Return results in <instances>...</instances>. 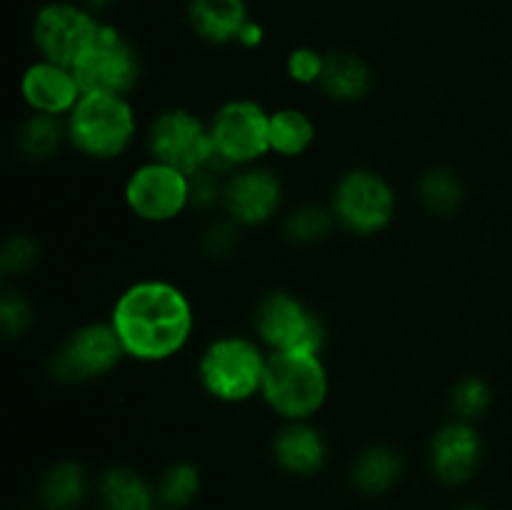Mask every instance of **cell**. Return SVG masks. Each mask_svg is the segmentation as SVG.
I'll use <instances>...</instances> for the list:
<instances>
[{
    "instance_id": "1",
    "label": "cell",
    "mask_w": 512,
    "mask_h": 510,
    "mask_svg": "<svg viewBox=\"0 0 512 510\" xmlns=\"http://www.w3.org/2000/svg\"><path fill=\"white\" fill-rule=\"evenodd\" d=\"M110 325L128 358L163 363L188 345L193 333V305L168 280H138L115 300Z\"/></svg>"
},
{
    "instance_id": "2",
    "label": "cell",
    "mask_w": 512,
    "mask_h": 510,
    "mask_svg": "<svg viewBox=\"0 0 512 510\" xmlns=\"http://www.w3.org/2000/svg\"><path fill=\"white\" fill-rule=\"evenodd\" d=\"M268 355L263 343L243 335L215 338L200 355V385L220 403H245L263 390Z\"/></svg>"
},
{
    "instance_id": "3",
    "label": "cell",
    "mask_w": 512,
    "mask_h": 510,
    "mask_svg": "<svg viewBox=\"0 0 512 510\" xmlns=\"http://www.w3.org/2000/svg\"><path fill=\"white\" fill-rule=\"evenodd\" d=\"M65 130L75 150L95 160H113L133 145L138 120L125 95L83 93L65 118Z\"/></svg>"
},
{
    "instance_id": "4",
    "label": "cell",
    "mask_w": 512,
    "mask_h": 510,
    "mask_svg": "<svg viewBox=\"0 0 512 510\" xmlns=\"http://www.w3.org/2000/svg\"><path fill=\"white\" fill-rule=\"evenodd\" d=\"M330 393L328 370L318 353H270L263 395L270 410L285 420H308Z\"/></svg>"
},
{
    "instance_id": "5",
    "label": "cell",
    "mask_w": 512,
    "mask_h": 510,
    "mask_svg": "<svg viewBox=\"0 0 512 510\" xmlns=\"http://www.w3.org/2000/svg\"><path fill=\"white\" fill-rule=\"evenodd\" d=\"M210 168L228 173L255 165L270 153V113L250 98L228 100L210 120Z\"/></svg>"
},
{
    "instance_id": "6",
    "label": "cell",
    "mask_w": 512,
    "mask_h": 510,
    "mask_svg": "<svg viewBox=\"0 0 512 510\" xmlns=\"http://www.w3.org/2000/svg\"><path fill=\"white\" fill-rule=\"evenodd\" d=\"M255 333L270 353H318L325 345L320 315L298 295L273 290L255 310Z\"/></svg>"
},
{
    "instance_id": "7",
    "label": "cell",
    "mask_w": 512,
    "mask_h": 510,
    "mask_svg": "<svg viewBox=\"0 0 512 510\" xmlns=\"http://www.w3.org/2000/svg\"><path fill=\"white\" fill-rule=\"evenodd\" d=\"M395 190L388 180L375 170H350L340 178L333 193L335 220L355 235L380 233L390 225L395 215Z\"/></svg>"
},
{
    "instance_id": "8",
    "label": "cell",
    "mask_w": 512,
    "mask_h": 510,
    "mask_svg": "<svg viewBox=\"0 0 512 510\" xmlns=\"http://www.w3.org/2000/svg\"><path fill=\"white\" fill-rule=\"evenodd\" d=\"M83 93L125 95L140 80V55L135 45L113 25H100L98 35L75 63Z\"/></svg>"
},
{
    "instance_id": "9",
    "label": "cell",
    "mask_w": 512,
    "mask_h": 510,
    "mask_svg": "<svg viewBox=\"0 0 512 510\" xmlns=\"http://www.w3.org/2000/svg\"><path fill=\"white\" fill-rule=\"evenodd\" d=\"M148 150L150 160L183 170L185 175L198 173L213 158L210 123L200 120L190 110H165L150 123Z\"/></svg>"
},
{
    "instance_id": "10",
    "label": "cell",
    "mask_w": 512,
    "mask_h": 510,
    "mask_svg": "<svg viewBox=\"0 0 512 510\" xmlns=\"http://www.w3.org/2000/svg\"><path fill=\"white\" fill-rule=\"evenodd\" d=\"M123 358L125 350L110 320L88 323L70 333L55 350L50 360V375L60 383H88L108 375Z\"/></svg>"
},
{
    "instance_id": "11",
    "label": "cell",
    "mask_w": 512,
    "mask_h": 510,
    "mask_svg": "<svg viewBox=\"0 0 512 510\" xmlns=\"http://www.w3.org/2000/svg\"><path fill=\"white\" fill-rule=\"evenodd\" d=\"M100 25L95 15L80 3H48L35 13L33 43L40 58L75 68L85 50L98 35Z\"/></svg>"
},
{
    "instance_id": "12",
    "label": "cell",
    "mask_w": 512,
    "mask_h": 510,
    "mask_svg": "<svg viewBox=\"0 0 512 510\" xmlns=\"http://www.w3.org/2000/svg\"><path fill=\"white\" fill-rule=\"evenodd\" d=\"M123 195L130 213L145 223H170L190 208V175L148 160L130 173Z\"/></svg>"
},
{
    "instance_id": "13",
    "label": "cell",
    "mask_w": 512,
    "mask_h": 510,
    "mask_svg": "<svg viewBox=\"0 0 512 510\" xmlns=\"http://www.w3.org/2000/svg\"><path fill=\"white\" fill-rule=\"evenodd\" d=\"M280 203H283V183L273 170L248 165L225 180V215L245 228L273 220Z\"/></svg>"
},
{
    "instance_id": "14",
    "label": "cell",
    "mask_w": 512,
    "mask_h": 510,
    "mask_svg": "<svg viewBox=\"0 0 512 510\" xmlns=\"http://www.w3.org/2000/svg\"><path fill=\"white\" fill-rule=\"evenodd\" d=\"M483 460V440L468 420H453L433 435L430 470L443 485L468 483Z\"/></svg>"
},
{
    "instance_id": "15",
    "label": "cell",
    "mask_w": 512,
    "mask_h": 510,
    "mask_svg": "<svg viewBox=\"0 0 512 510\" xmlns=\"http://www.w3.org/2000/svg\"><path fill=\"white\" fill-rule=\"evenodd\" d=\"M20 95L33 113L68 118L70 110L83 98V88L73 68L40 58L38 63L25 68L20 78Z\"/></svg>"
},
{
    "instance_id": "16",
    "label": "cell",
    "mask_w": 512,
    "mask_h": 510,
    "mask_svg": "<svg viewBox=\"0 0 512 510\" xmlns=\"http://www.w3.org/2000/svg\"><path fill=\"white\" fill-rule=\"evenodd\" d=\"M273 458L285 473L310 478L323 470L328 460V443L308 420H285L283 430H278L273 440Z\"/></svg>"
},
{
    "instance_id": "17",
    "label": "cell",
    "mask_w": 512,
    "mask_h": 510,
    "mask_svg": "<svg viewBox=\"0 0 512 510\" xmlns=\"http://www.w3.org/2000/svg\"><path fill=\"white\" fill-rule=\"evenodd\" d=\"M188 18L195 35L210 45L238 43L250 20L245 0H190Z\"/></svg>"
},
{
    "instance_id": "18",
    "label": "cell",
    "mask_w": 512,
    "mask_h": 510,
    "mask_svg": "<svg viewBox=\"0 0 512 510\" xmlns=\"http://www.w3.org/2000/svg\"><path fill=\"white\" fill-rule=\"evenodd\" d=\"M318 85L328 98L340 100V103H355L368 95L373 75L360 55L348 53V50H333L325 55L323 78Z\"/></svg>"
},
{
    "instance_id": "19",
    "label": "cell",
    "mask_w": 512,
    "mask_h": 510,
    "mask_svg": "<svg viewBox=\"0 0 512 510\" xmlns=\"http://www.w3.org/2000/svg\"><path fill=\"white\" fill-rule=\"evenodd\" d=\"M100 500L105 510H158V488L148 483L140 473L125 465H115L100 475Z\"/></svg>"
},
{
    "instance_id": "20",
    "label": "cell",
    "mask_w": 512,
    "mask_h": 510,
    "mask_svg": "<svg viewBox=\"0 0 512 510\" xmlns=\"http://www.w3.org/2000/svg\"><path fill=\"white\" fill-rule=\"evenodd\" d=\"M403 473V460H400L398 450L390 445H370L368 450L358 455L353 465V485L365 495H380L388 493Z\"/></svg>"
},
{
    "instance_id": "21",
    "label": "cell",
    "mask_w": 512,
    "mask_h": 510,
    "mask_svg": "<svg viewBox=\"0 0 512 510\" xmlns=\"http://www.w3.org/2000/svg\"><path fill=\"white\" fill-rule=\"evenodd\" d=\"M88 478L83 465L73 460L55 463L40 483V503L45 510H75L85 498Z\"/></svg>"
},
{
    "instance_id": "22",
    "label": "cell",
    "mask_w": 512,
    "mask_h": 510,
    "mask_svg": "<svg viewBox=\"0 0 512 510\" xmlns=\"http://www.w3.org/2000/svg\"><path fill=\"white\" fill-rule=\"evenodd\" d=\"M315 143V123L298 108L270 113V150L285 158H298Z\"/></svg>"
},
{
    "instance_id": "23",
    "label": "cell",
    "mask_w": 512,
    "mask_h": 510,
    "mask_svg": "<svg viewBox=\"0 0 512 510\" xmlns=\"http://www.w3.org/2000/svg\"><path fill=\"white\" fill-rule=\"evenodd\" d=\"M63 138H68V130H65L63 120L55 118V115L33 113L20 125L18 148L25 158L45 160L50 155H55V150L60 148Z\"/></svg>"
},
{
    "instance_id": "24",
    "label": "cell",
    "mask_w": 512,
    "mask_h": 510,
    "mask_svg": "<svg viewBox=\"0 0 512 510\" xmlns=\"http://www.w3.org/2000/svg\"><path fill=\"white\" fill-rule=\"evenodd\" d=\"M420 200L435 215H453L463 205L465 188L455 173L445 168L428 170L420 178Z\"/></svg>"
},
{
    "instance_id": "25",
    "label": "cell",
    "mask_w": 512,
    "mask_h": 510,
    "mask_svg": "<svg viewBox=\"0 0 512 510\" xmlns=\"http://www.w3.org/2000/svg\"><path fill=\"white\" fill-rule=\"evenodd\" d=\"M158 500L165 510H183L198 498L200 493V470L193 463H173L160 475Z\"/></svg>"
},
{
    "instance_id": "26",
    "label": "cell",
    "mask_w": 512,
    "mask_h": 510,
    "mask_svg": "<svg viewBox=\"0 0 512 510\" xmlns=\"http://www.w3.org/2000/svg\"><path fill=\"white\" fill-rule=\"evenodd\" d=\"M333 220V210H325L320 205H300L285 218V235L300 245L318 243L330 233Z\"/></svg>"
},
{
    "instance_id": "27",
    "label": "cell",
    "mask_w": 512,
    "mask_h": 510,
    "mask_svg": "<svg viewBox=\"0 0 512 510\" xmlns=\"http://www.w3.org/2000/svg\"><path fill=\"white\" fill-rule=\"evenodd\" d=\"M450 403H453V413L458 415V420L475 423L478 418H483L485 410L493 403V390H490V385L483 378L468 375V378H463L453 388Z\"/></svg>"
},
{
    "instance_id": "28",
    "label": "cell",
    "mask_w": 512,
    "mask_h": 510,
    "mask_svg": "<svg viewBox=\"0 0 512 510\" xmlns=\"http://www.w3.org/2000/svg\"><path fill=\"white\" fill-rule=\"evenodd\" d=\"M40 258V248L28 235H13L5 240L3 255H0V270L5 275H25L35 268Z\"/></svg>"
},
{
    "instance_id": "29",
    "label": "cell",
    "mask_w": 512,
    "mask_h": 510,
    "mask_svg": "<svg viewBox=\"0 0 512 510\" xmlns=\"http://www.w3.org/2000/svg\"><path fill=\"white\" fill-rule=\"evenodd\" d=\"M30 323H33V308H30L28 300L15 290H8L0 300V330H3V335L8 340L20 338L30 328Z\"/></svg>"
},
{
    "instance_id": "30",
    "label": "cell",
    "mask_w": 512,
    "mask_h": 510,
    "mask_svg": "<svg viewBox=\"0 0 512 510\" xmlns=\"http://www.w3.org/2000/svg\"><path fill=\"white\" fill-rule=\"evenodd\" d=\"M225 173L210 168H200L198 173L190 175V208H213V205L223 203L225 195Z\"/></svg>"
},
{
    "instance_id": "31",
    "label": "cell",
    "mask_w": 512,
    "mask_h": 510,
    "mask_svg": "<svg viewBox=\"0 0 512 510\" xmlns=\"http://www.w3.org/2000/svg\"><path fill=\"white\" fill-rule=\"evenodd\" d=\"M325 68V55L318 53L315 48H295L293 53L288 55V63H285V70H288L290 80L300 85H315L323 78Z\"/></svg>"
},
{
    "instance_id": "32",
    "label": "cell",
    "mask_w": 512,
    "mask_h": 510,
    "mask_svg": "<svg viewBox=\"0 0 512 510\" xmlns=\"http://www.w3.org/2000/svg\"><path fill=\"white\" fill-rule=\"evenodd\" d=\"M238 245V223L233 218L215 220L203 235V248L208 250V255L213 258H225L230 255Z\"/></svg>"
},
{
    "instance_id": "33",
    "label": "cell",
    "mask_w": 512,
    "mask_h": 510,
    "mask_svg": "<svg viewBox=\"0 0 512 510\" xmlns=\"http://www.w3.org/2000/svg\"><path fill=\"white\" fill-rule=\"evenodd\" d=\"M263 38H265L263 25L255 23V20H248V23H245V28L240 30L238 43L243 45V48H258V45L263 43Z\"/></svg>"
},
{
    "instance_id": "34",
    "label": "cell",
    "mask_w": 512,
    "mask_h": 510,
    "mask_svg": "<svg viewBox=\"0 0 512 510\" xmlns=\"http://www.w3.org/2000/svg\"><path fill=\"white\" fill-rule=\"evenodd\" d=\"M78 3L83 5V8H88L90 13H93V10H105L108 5H113L115 0H78Z\"/></svg>"
},
{
    "instance_id": "35",
    "label": "cell",
    "mask_w": 512,
    "mask_h": 510,
    "mask_svg": "<svg viewBox=\"0 0 512 510\" xmlns=\"http://www.w3.org/2000/svg\"><path fill=\"white\" fill-rule=\"evenodd\" d=\"M460 510H485V508H480V505L470 503V505H463V508H460Z\"/></svg>"
}]
</instances>
